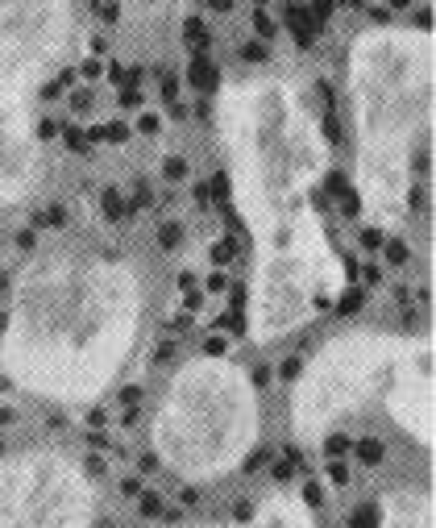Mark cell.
Segmentation results:
<instances>
[{"label":"cell","mask_w":436,"mask_h":528,"mask_svg":"<svg viewBox=\"0 0 436 528\" xmlns=\"http://www.w3.org/2000/svg\"><path fill=\"white\" fill-rule=\"evenodd\" d=\"M262 437V400L250 371L225 354L187 358L150 416L158 466L183 483H216L250 462Z\"/></svg>","instance_id":"obj_5"},{"label":"cell","mask_w":436,"mask_h":528,"mask_svg":"<svg viewBox=\"0 0 436 528\" xmlns=\"http://www.w3.org/2000/svg\"><path fill=\"white\" fill-rule=\"evenodd\" d=\"M171 528H320V520H316L312 504L299 491H270L241 520H204V525H171Z\"/></svg>","instance_id":"obj_8"},{"label":"cell","mask_w":436,"mask_h":528,"mask_svg":"<svg viewBox=\"0 0 436 528\" xmlns=\"http://www.w3.org/2000/svg\"><path fill=\"white\" fill-rule=\"evenodd\" d=\"M383 412L412 445L433 450V337L349 329L324 341L291 383V437L324 445L349 420Z\"/></svg>","instance_id":"obj_4"},{"label":"cell","mask_w":436,"mask_h":528,"mask_svg":"<svg viewBox=\"0 0 436 528\" xmlns=\"http://www.w3.org/2000/svg\"><path fill=\"white\" fill-rule=\"evenodd\" d=\"M436 46L420 25H374L349 46L345 87L354 121V187L362 216L395 233L416 208L433 137Z\"/></svg>","instance_id":"obj_3"},{"label":"cell","mask_w":436,"mask_h":528,"mask_svg":"<svg viewBox=\"0 0 436 528\" xmlns=\"http://www.w3.org/2000/svg\"><path fill=\"white\" fill-rule=\"evenodd\" d=\"M71 0H0V100L33 108L71 46Z\"/></svg>","instance_id":"obj_7"},{"label":"cell","mask_w":436,"mask_h":528,"mask_svg":"<svg viewBox=\"0 0 436 528\" xmlns=\"http://www.w3.org/2000/svg\"><path fill=\"white\" fill-rule=\"evenodd\" d=\"M146 329V283L129 258L46 250L29 258L4 308L0 375L12 391L87 408L133 362Z\"/></svg>","instance_id":"obj_2"},{"label":"cell","mask_w":436,"mask_h":528,"mask_svg":"<svg viewBox=\"0 0 436 528\" xmlns=\"http://www.w3.org/2000/svg\"><path fill=\"white\" fill-rule=\"evenodd\" d=\"M216 133L233 208L250 233L245 333L274 346L324 316L345 291V258L316 208L333 150L304 87L250 75L216 92Z\"/></svg>","instance_id":"obj_1"},{"label":"cell","mask_w":436,"mask_h":528,"mask_svg":"<svg viewBox=\"0 0 436 528\" xmlns=\"http://www.w3.org/2000/svg\"><path fill=\"white\" fill-rule=\"evenodd\" d=\"M374 528H436L428 487H387L374 504Z\"/></svg>","instance_id":"obj_9"},{"label":"cell","mask_w":436,"mask_h":528,"mask_svg":"<svg viewBox=\"0 0 436 528\" xmlns=\"http://www.w3.org/2000/svg\"><path fill=\"white\" fill-rule=\"evenodd\" d=\"M100 495L79 458L33 445L0 454V528H96Z\"/></svg>","instance_id":"obj_6"}]
</instances>
